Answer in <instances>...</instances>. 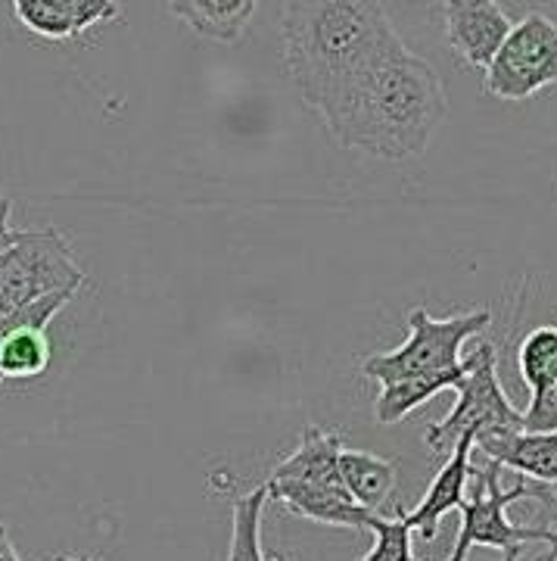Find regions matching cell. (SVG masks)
Instances as JSON below:
<instances>
[{
	"instance_id": "obj_9",
	"label": "cell",
	"mask_w": 557,
	"mask_h": 561,
	"mask_svg": "<svg viewBox=\"0 0 557 561\" xmlns=\"http://www.w3.org/2000/svg\"><path fill=\"white\" fill-rule=\"evenodd\" d=\"M498 0H445V41L471 69H486L511 32Z\"/></svg>"
},
{
	"instance_id": "obj_26",
	"label": "cell",
	"mask_w": 557,
	"mask_h": 561,
	"mask_svg": "<svg viewBox=\"0 0 557 561\" xmlns=\"http://www.w3.org/2000/svg\"><path fill=\"white\" fill-rule=\"evenodd\" d=\"M57 561H100V559H88V556H57Z\"/></svg>"
},
{
	"instance_id": "obj_2",
	"label": "cell",
	"mask_w": 557,
	"mask_h": 561,
	"mask_svg": "<svg viewBox=\"0 0 557 561\" xmlns=\"http://www.w3.org/2000/svg\"><path fill=\"white\" fill-rule=\"evenodd\" d=\"M445 88L430 62L398 47L368 69L324 116L327 135L346 150L378 160H418L445 119Z\"/></svg>"
},
{
	"instance_id": "obj_10",
	"label": "cell",
	"mask_w": 557,
	"mask_h": 561,
	"mask_svg": "<svg viewBox=\"0 0 557 561\" xmlns=\"http://www.w3.org/2000/svg\"><path fill=\"white\" fill-rule=\"evenodd\" d=\"M268 500L280 502L297 518L324 524V527H346V530H368L378 512L364 508L346 493V486H321V483L287 481L268 478Z\"/></svg>"
},
{
	"instance_id": "obj_8",
	"label": "cell",
	"mask_w": 557,
	"mask_h": 561,
	"mask_svg": "<svg viewBox=\"0 0 557 561\" xmlns=\"http://www.w3.org/2000/svg\"><path fill=\"white\" fill-rule=\"evenodd\" d=\"M76 290L40 297L20 312L0 319V383L35 381L50 365L47 328L72 302Z\"/></svg>"
},
{
	"instance_id": "obj_13",
	"label": "cell",
	"mask_w": 557,
	"mask_h": 561,
	"mask_svg": "<svg viewBox=\"0 0 557 561\" xmlns=\"http://www.w3.org/2000/svg\"><path fill=\"white\" fill-rule=\"evenodd\" d=\"M262 0H169V13L199 38L234 44L246 35Z\"/></svg>"
},
{
	"instance_id": "obj_24",
	"label": "cell",
	"mask_w": 557,
	"mask_h": 561,
	"mask_svg": "<svg viewBox=\"0 0 557 561\" xmlns=\"http://www.w3.org/2000/svg\"><path fill=\"white\" fill-rule=\"evenodd\" d=\"M16 238V228H13V203L7 197H0V253L13 243Z\"/></svg>"
},
{
	"instance_id": "obj_20",
	"label": "cell",
	"mask_w": 557,
	"mask_h": 561,
	"mask_svg": "<svg viewBox=\"0 0 557 561\" xmlns=\"http://www.w3.org/2000/svg\"><path fill=\"white\" fill-rule=\"evenodd\" d=\"M368 530H374V549L359 561H418L411 549L415 530L402 518V505H396V518H383L378 512Z\"/></svg>"
},
{
	"instance_id": "obj_14",
	"label": "cell",
	"mask_w": 557,
	"mask_h": 561,
	"mask_svg": "<svg viewBox=\"0 0 557 561\" xmlns=\"http://www.w3.org/2000/svg\"><path fill=\"white\" fill-rule=\"evenodd\" d=\"M343 437L334 431L309 427L302 434L299 446L280 459L268 478H287V481L321 483V486H343L339 481V453H343Z\"/></svg>"
},
{
	"instance_id": "obj_1",
	"label": "cell",
	"mask_w": 557,
	"mask_h": 561,
	"mask_svg": "<svg viewBox=\"0 0 557 561\" xmlns=\"http://www.w3.org/2000/svg\"><path fill=\"white\" fill-rule=\"evenodd\" d=\"M280 41L299 101L318 116L368 69L405 47L383 0H287Z\"/></svg>"
},
{
	"instance_id": "obj_4",
	"label": "cell",
	"mask_w": 557,
	"mask_h": 561,
	"mask_svg": "<svg viewBox=\"0 0 557 561\" xmlns=\"http://www.w3.org/2000/svg\"><path fill=\"white\" fill-rule=\"evenodd\" d=\"M471 368L455 383L459 402L442 421H433L423 431V443L430 453L449 456L459 437L471 434L474 443L492 434H508L523 427V412L508 400L504 387L498 381V350L492 343H479L467 356Z\"/></svg>"
},
{
	"instance_id": "obj_22",
	"label": "cell",
	"mask_w": 557,
	"mask_h": 561,
	"mask_svg": "<svg viewBox=\"0 0 557 561\" xmlns=\"http://www.w3.org/2000/svg\"><path fill=\"white\" fill-rule=\"evenodd\" d=\"M523 427L526 431H557V381L545 397H538L526 405Z\"/></svg>"
},
{
	"instance_id": "obj_3",
	"label": "cell",
	"mask_w": 557,
	"mask_h": 561,
	"mask_svg": "<svg viewBox=\"0 0 557 561\" xmlns=\"http://www.w3.org/2000/svg\"><path fill=\"white\" fill-rule=\"evenodd\" d=\"M81 284L84 268L54 225L16 231L13 243L0 253V319L60 290L79 294Z\"/></svg>"
},
{
	"instance_id": "obj_12",
	"label": "cell",
	"mask_w": 557,
	"mask_h": 561,
	"mask_svg": "<svg viewBox=\"0 0 557 561\" xmlns=\"http://www.w3.org/2000/svg\"><path fill=\"white\" fill-rule=\"evenodd\" d=\"M486 459L536 483H557V431H508L474 443Z\"/></svg>"
},
{
	"instance_id": "obj_23",
	"label": "cell",
	"mask_w": 557,
	"mask_h": 561,
	"mask_svg": "<svg viewBox=\"0 0 557 561\" xmlns=\"http://www.w3.org/2000/svg\"><path fill=\"white\" fill-rule=\"evenodd\" d=\"M530 500H538L545 508H548V515L557 522V483H536L530 481ZM548 556H557V542L552 546V552Z\"/></svg>"
},
{
	"instance_id": "obj_16",
	"label": "cell",
	"mask_w": 557,
	"mask_h": 561,
	"mask_svg": "<svg viewBox=\"0 0 557 561\" xmlns=\"http://www.w3.org/2000/svg\"><path fill=\"white\" fill-rule=\"evenodd\" d=\"M467 368H471V362L461 359V365H455V368H442V371H427V375H411V378H402V381L383 383L378 402H374V419L380 424H398L442 390H449V387L455 390V383L467 375Z\"/></svg>"
},
{
	"instance_id": "obj_27",
	"label": "cell",
	"mask_w": 557,
	"mask_h": 561,
	"mask_svg": "<svg viewBox=\"0 0 557 561\" xmlns=\"http://www.w3.org/2000/svg\"><path fill=\"white\" fill-rule=\"evenodd\" d=\"M420 561H430V559H427V556H423V559H420Z\"/></svg>"
},
{
	"instance_id": "obj_21",
	"label": "cell",
	"mask_w": 557,
	"mask_h": 561,
	"mask_svg": "<svg viewBox=\"0 0 557 561\" xmlns=\"http://www.w3.org/2000/svg\"><path fill=\"white\" fill-rule=\"evenodd\" d=\"M119 20L116 0H76V35H84L100 22Z\"/></svg>"
},
{
	"instance_id": "obj_19",
	"label": "cell",
	"mask_w": 557,
	"mask_h": 561,
	"mask_svg": "<svg viewBox=\"0 0 557 561\" xmlns=\"http://www.w3.org/2000/svg\"><path fill=\"white\" fill-rule=\"evenodd\" d=\"M13 13L38 38H76V0H13Z\"/></svg>"
},
{
	"instance_id": "obj_5",
	"label": "cell",
	"mask_w": 557,
	"mask_h": 561,
	"mask_svg": "<svg viewBox=\"0 0 557 561\" xmlns=\"http://www.w3.org/2000/svg\"><path fill=\"white\" fill-rule=\"evenodd\" d=\"M492 324L489 309L461 312L449 319H433L427 306H415L408 312V341L393 353H374L361 359V375L368 381L393 383L411 375L442 371L461 365V350L471 337L483 334Z\"/></svg>"
},
{
	"instance_id": "obj_15",
	"label": "cell",
	"mask_w": 557,
	"mask_h": 561,
	"mask_svg": "<svg viewBox=\"0 0 557 561\" xmlns=\"http://www.w3.org/2000/svg\"><path fill=\"white\" fill-rule=\"evenodd\" d=\"M339 481L359 505L383 515V508H390L393 496H396L398 468L396 461L380 459L371 453L343 449L339 453Z\"/></svg>"
},
{
	"instance_id": "obj_25",
	"label": "cell",
	"mask_w": 557,
	"mask_h": 561,
	"mask_svg": "<svg viewBox=\"0 0 557 561\" xmlns=\"http://www.w3.org/2000/svg\"><path fill=\"white\" fill-rule=\"evenodd\" d=\"M0 561H22L20 552H16V546L10 540V534H7V527L0 524Z\"/></svg>"
},
{
	"instance_id": "obj_11",
	"label": "cell",
	"mask_w": 557,
	"mask_h": 561,
	"mask_svg": "<svg viewBox=\"0 0 557 561\" xmlns=\"http://www.w3.org/2000/svg\"><path fill=\"white\" fill-rule=\"evenodd\" d=\"M471 453H474V437L464 434V437H459V443L452 446L449 461L439 468V474L433 478V483H430V490L423 493V500H420L418 508H411V512L402 508V518H405L408 527L427 542L437 540L439 522H442L449 512L461 508V502H464V490H467L471 471H474V468H471Z\"/></svg>"
},
{
	"instance_id": "obj_6",
	"label": "cell",
	"mask_w": 557,
	"mask_h": 561,
	"mask_svg": "<svg viewBox=\"0 0 557 561\" xmlns=\"http://www.w3.org/2000/svg\"><path fill=\"white\" fill-rule=\"evenodd\" d=\"M477 481H474V496L461 502V530L455 549L445 561H467L474 549H498L504 561H520V549L526 542H548L555 546L557 530L555 527H536V524H518L508 522V508L520 500H530V481L520 478L511 490L498 486V465L474 468Z\"/></svg>"
},
{
	"instance_id": "obj_18",
	"label": "cell",
	"mask_w": 557,
	"mask_h": 561,
	"mask_svg": "<svg viewBox=\"0 0 557 561\" xmlns=\"http://www.w3.org/2000/svg\"><path fill=\"white\" fill-rule=\"evenodd\" d=\"M268 486L231 500V549L228 561H268L262 552V515L268 505Z\"/></svg>"
},
{
	"instance_id": "obj_7",
	"label": "cell",
	"mask_w": 557,
	"mask_h": 561,
	"mask_svg": "<svg viewBox=\"0 0 557 561\" xmlns=\"http://www.w3.org/2000/svg\"><path fill=\"white\" fill-rule=\"evenodd\" d=\"M486 94L520 103L557 84V22L545 13H526L511 25L492 62L483 69Z\"/></svg>"
},
{
	"instance_id": "obj_17",
	"label": "cell",
	"mask_w": 557,
	"mask_h": 561,
	"mask_svg": "<svg viewBox=\"0 0 557 561\" xmlns=\"http://www.w3.org/2000/svg\"><path fill=\"white\" fill-rule=\"evenodd\" d=\"M520 381L530 390V402L545 397L557 381V324L530 331L518 346Z\"/></svg>"
}]
</instances>
